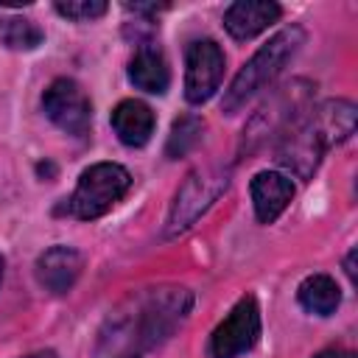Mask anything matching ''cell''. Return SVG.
Listing matches in <instances>:
<instances>
[{
    "label": "cell",
    "instance_id": "1",
    "mask_svg": "<svg viewBox=\"0 0 358 358\" xmlns=\"http://www.w3.org/2000/svg\"><path fill=\"white\" fill-rule=\"evenodd\" d=\"M190 308L193 294L182 285L131 291L103 319L95 358H143L187 319Z\"/></svg>",
    "mask_w": 358,
    "mask_h": 358
},
{
    "label": "cell",
    "instance_id": "2",
    "mask_svg": "<svg viewBox=\"0 0 358 358\" xmlns=\"http://www.w3.org/2000/svg\"><path fill=\"white\" fill-rule=\"evenodd\" d=\"M305 42V31L299 25H288L282 31H277L266 45L257 48V53L238 70V76L232 78V84L224 92L221 109L227 115L238 112L249 98H255L260 90H266L280 73L282 67L296 56V50Z\"/></svg>",
    "mask_w": 358,
    "mask_h": 358
},
{
    "label": "cell",
    "instance_id": "3",
    "mask_svg": "<svg viewBox=\"0 0 358 358\" xmlns=\"http://www.w3.org/2000/svg\"><path fill=\"white\" fill-rule=\"evenodd\" d=\"M129 187H131V173L123 165L117 162L90 165L78 176V185L67 201V210L81 221L101 218L129 193Z\"/></svg>",
    "mask_w": 358,
    "mask_h": 358
},
{
    "label": "cell",
    "instance_id": "4",
    "mask_svg": "<svg viewBox=\"0 0 358 358\" xmlns=\"http://www.w3.org/2000/svg\"><path fill=\"white\" fill-rule=\"evenodd\" d=\"M308 106H310V87L305 81H291L274 90V95L246 123L243 137H241V154H255L263 143L277 140L280 131Z\"/></svg>",
    "mask_w": 358,
    "mask_h": 358
},
{
    "label": "cell",
    "instance_id": "5",
    "mask_svg": "<svg viewBox=\"0 0 358 358\" xmlns=\"http://www.w3.org/2000/svg\"><path fill=\"white\" fill-rule=\"evenodd\" d=\"M229 187V168L224 165H210V168H199L193 173H187V179L182 182V187L176 190V199L171 204L168 213V227L165 235H182L185 229H190L196 224V218L210 210V204Z\"/></svg>",
    "mask_w": 358,
    "mask_h": 358
},
{
    "label": "cell",
    "instance_id": "6",
    "mask_svg": "<svg viewBox=\"0 0 358 358\" xmlns=\"http://www.w3.org/2000/svg\"><path fill=\"white\" fill-rule=\"evenodd\" d=\"M327 140L313 117V103L299 112L277 137V162L288 168L296 179H310L327 151Z\"/></svg>",
    "mask_w": 358,
    "mask_h": 358
},
{
    "label": "cell",
    "instance_id": "7",
    "mask_svg": "<svg viewBox=\"0 0 358 358\" xmlns=\"http://www.w3.org/2000/svg\"><path fill=\"white\" fill-rule=\"evenodd\" d=\"M260 338V310L255 296H241L229 316L213 330L210 352L213 358H238L249 352Z\"/></svg>",
    "mask_w": 358,
    "mask_h": 358
},
{
    "label": "cell",
    "instance_id": "8",
    "mask_svg": "<svg viewBox=\"0 0 358 358\" xmlns=\"http://www.w3.org/2000/svg\"><path fill=\"white\" fill-rule=\"evenodd\" d=\"M42 109L67 134H87L92 123V101L73 78H56L42 95Z\"/></svg>",
    "mask_w": 358,
    "mask_h": 358
},
{
    "label": "cell",
    "instance_id": "9",
    "mask_svg": "<svg viewBox=\"0 0 358 358\" xmlns=\"http://www.w3.org/2000/svg\"><path fill=\"white\" fill-rule=\"evenodd\" d=\"M224 50L213 39H196L185 53V98L190 103H204L215 95L224 78Z\"/></svg>",
    "mask_w": 358,
    "mask_h": 358
},
{
    "label": "cell",
    "instance_id": "10",
    "mask_svg": "<svg viewBox=\"0 0 358 358\" xmlns=\"http://www.w3.org/2000/svg\"><path fill=\"white\" fill-rule=\"evenodd\" d=\"M84 268V257L81 252H76L73 246H50L36 257V280L42 288H48L50 294H67L76 280L81 277Z\"/></svg>",
    "mask_w": 358,
    "mask_h": 358
},
{
    "label": "cell",
    "instance_id": "11",
    "mask_svg": "<svg viewBox=\"0 0 358 358\" xmlns=\"http://www.w3.org/2000/svg\"><path fill=\"white\" fill-rule=\"evenodd\" d=\"M249 193H252L257 221L260 224H274L294 199V182L285 173L260 171V173H255L252 185H249Z\"/></svg>",
    "mask_w": 358,
    "mask_h": 358
},
{
    "label": "cell",
    "instance_id": "12",
    "mask_svg": "<svg viewBox=\"0 0 358 358\" xmlns=\"http://www.w3.org/2000/svg\"><path fill=\"white\" fill-rule=\"evenodd\" d=\"M282 8L271 0H238L224 11V28L232 39L246 42L277 22Z\"/></svg>",
    "mask_w": 358,
    "mask_h": 358
},
{
    "label": "cell",
    "instance_id": "13",
    "mask_svg": "<svg viewBox=\"0 0 358 358\" xmlns=\"http://www.w3.org/2000/svg\"><path fill=\"white\" fill-rule=\"evenodd\" d=\"M154 126H157V117L151 106L137 98H126L112 109V129L123 145H131V148L145 145L154 134Z\"/></svg>",
    "mask_w": 358,
    "mask_h": 358
},
{
    "label": "cell",
    "instance_id": "14",
    "mask_svg": "<svg viewBox=\"0 0 358 358\" xmlns=\"http://www.w3.org/2000/svg\"><path fill=\"white\" fill-rule=\"evenodd\" d=\"M129 81L143 92L162 95L171 84V70L162 50L154 45H140L129 62Z\"/></svg>",
    "mask_w": 358,
    "mask_h": 358
},
{
    "label": "cell",
    "instance_id": "15",
    "mask_svg": "<svg viewBox=\"0 0 358 358\" xmlns=\"http://www.w3.org/2000/svg\"><path fill=\"white\" fill-rule=\"evenodd\" d=\"M313 117H316L327 145L344 143L355 131V106L350 101H344V98L324 101L322 106H313Z\"/></svg>",
    "mask_w": 358,
    "mask_h": 358
},
{
    "label": "cell",
    "instance_id": "16",
    "mask_svg": "<svg viewBox=\"0 0 358 358\" xmlns=\"http://www.w3.org/2000/svg\"><path fill=\"white\" fill-rule=\"evenodd\" d=\"M296 299H299V305L308 313L330 316V313H336V308L341 302V291H338V285H336L333 277H327V274H310V277H305L299 282Z\"/></svg>",
    "mask_w": 358,
    "mask_h": 358
},
{
    "label": "cell",
    "instance_id": "17",
    "mask_svg": "<svg viewBox=\"0 0 358 358\" xmlns=\"http://www.w3.org/2000/svg\"><path fill=\"white\" fill-rule=\"evenodd\" d=\"M45 34L34 20L25 17H3L0 20V42L11 50H34L42 45Z\"/></svg>",
    "mask_w": 358,
    "mask_h": 358
},
{
    "label": "cell",
    "instance_id": "18",
    "mask_svg": "<svg viewBox=\"0 0 358 358\" xmlns=\"http://www.w3.org/2000/svg\"><path fill=\"white\" fill-rule=\"evenodd\" d=\"M201 129H204V123H201L196 115H182V117H176L173 126H171V134H168L165 154H168L171 159L185 157V154L201 140Z\"/></svg>",
    "mask_w": 358,
    "mask_h": 358
},
{
    "label": "cell",
    "instance_id": "19",
    "mask_svg": "<svg viewBox=\"0 0 358 358\" xmlns=\"http://www.w3.org/2000/svg\"><path fill=\"white\" fill-rule=\"evenodd\" d=\"M56 11L73 22H90L106 14V3L103 0H67V3H56Z\"/></svg>",
    "mask_w": 358,
    "mask_h": 358
},
{
    "label": "cell",
    "instance_id": "20",
    "mask_svg": "<svg viewBox=\"0 0 358 358\" xmlns=\"http://www.w3.org/2000/svg\"><path fill=\"white\" fill-rule=\"evenodd\" d=\"M313 358H355L350 350H338V347H330V350H322L319 355H313Z\"/></svg>",
    "mask_w": 358,
    "mask_h": 358
},
{
    "label": "cell",
    "instance_id": "21",
    "mask_svg": "<svg viewBox=\"0 0 358 358\" xmlns=\"http://www.w3.org/2000/svg\"><path fill=\"white\" fill-rule=\"evenodd\" d=\"M22 358H56L53 350H39V352H31V355H22Z\"/></svg>",
    "mask_w": 358,
    "mask_h": 358
},
{
    "label": "cell",
    "instance_id": "22",
    "mask_svg": "<svg viewBox=\"0 0 358 358\" xmlns=\"http://www.w3.org/2000/svg\"><path fill=\"white\" fill-rule=\"evenodd\" d=\"M352 257H355V252H350V257H347V277H350V280L355 277V268H352Z\"/></svg>",
    "mask_w": 358,
    "mask_h": 358
},
{
    "label": "cell",
    "instance_id": "23",
    "mask_svg": "<svg viewBox=\"0 0 358 358\" xmlns=\"http://www.w3.org/2000/svg\"><path fill=\"white\" fill-rule=\"evenodd\" d=\"M0 277H3V257H0Z\"/></svg>",
    "mask_w": 358,
    "mask_h": 358
}]
</instances>
